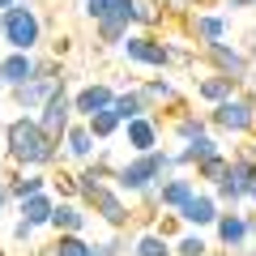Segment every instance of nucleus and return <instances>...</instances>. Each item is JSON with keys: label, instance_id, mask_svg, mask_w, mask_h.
Returning a JSON list of instances; mask_svg holds the SVG:
<instances>
[{"label": "nucleus", "instance_id": "1", "mask_svg": "<svg viewBox=\"0 0 256 256\" xmlns=\"http://www.w3.org/2000/svg\"><path fill=\"white\" fill-rule=\"evenodd\" d=\"M4 150H9V162L18 171H47L60 158V146L38 128L34 116H18L4 124Z\"/></svg>", "mask_w": 256, "mask_h": 256}, {"label": "nucleus", "instance_id": "2", "mask_svg": "<svg viewBox=\"0 0 256 256\" xmlns=\"http://www.w3.org/2000/svg\"><path fill=\"white\" fill-rule=\"evenodd\" d=\"M166 175H175V154L171 150H150V154H132L128 162H120L111 184H116L120 196H146Z\"/></svg>", "mask_w": 256, "mask_h": 256}, {"label": "nucleus", "instance_id": "3", "mask_svg": "<svg viewBox=\"0 0 256 256\" xmlns=\"http://www.w3.org/2000/svg\"><path fill=\"white\" fill-rule=\"evenodd\" d=\"M0 22H4V34H0V43L9 47V52H26V56H34L38 47H43V18H38V9L30 4V0H18L9 13H0Z\"/></svg>", "mask_w": 256, "mask_h": 256}, {"label": "nucleus", "instance_id": "4", "mask_svg": "<svg viewBox=\"0 0 256 256\" xmlns=\"http://www.w3.org/2000/svg\"><path fill=\"white\" fill-rule=\"evenodd\" d=\"M210 124L222 128V132H235V137H256V98H252V90H239L235 98L218 102L210 111Z\"/></svg>", "mask_w": 256, "mask_h": 256}, {"label": "nucleus", "instance_id": "5", "mask_svg": "<svg viewBox=\"0 0 256 256\" xmlns=\"http://www.w3.org/2000/svg\"><path fill=\"white\" fill-rule=\"evenodd\" d=\"M82 205H86V210H94V218H102L111 230H124L128 218H132V210H128V196H120L116 184H98V188L82 192Z\"/></svg>", "mask_w": 256, "mask_h": 256}, {"label": "nucleus", "instance_id": "6", "mask_svg": "<svg viewBox=\"0 0 256 256\" xmlns=\"http://www.w3.org/2000/svg\"><path fill=\"white\" fill-rule=\"evenodd\" d=\"M128 64H141V68H166V38L158 34H146V30H128V38L120 43Z\"/></svg>", "mask_w": 256, "mask_h": 256}, {"label": "nucleus", "instance_id": "7", "mask_svg": "<svg viewBox=\"0 0 256 256\" xmlns=\"http://www.w3.org/2000/svg\"><path fill=\"white\" fill-rule=\"evenodd\" d=\"M201 56H205V64H210L218 77H230V82H239V86H244L248 73H252V60L239 52V43H226V38H222V43L201 47Z\"/></svg>", "mask_w": 256, "mask_h": 256}, {"label": "nucleus", "instance_id": "8", "mask_svg": "<svg viewBox=\"0 0 256 256\" xmlns=\"http://www.w3.org/2000/svg\"><path fill=\"white\" fill-rule=\"evenodd\" d=\"M38 128H43V132H47V137H52L56 141V146H60V141H64V132H68V124H73V94H68V86H60V90H56L52 94V98H47L43 102V107H38Z\"/></svg>", "mask_w": 256, "mask_h": 256}, {"label": "nucleus", "instance_id": "9", "mask_svg": "<svg viewBox=\"0 0 256 256\" xmlns=\"http://www.w3.org/2000/svg\"><path fill=\"white\" fill-rule=\"evenodd\" d=\"M248 175H252V162L230 154V171H226V180H222L218 188H210V192H214V201H218L222 210H239V205L248 201Z\"/></svg>", "mask_w": 256, "mask_h": 256}, {"label": "nucleus", "instance_id": "10", "mask_svg": "<svg viewBox=\"0 0 256 256\" xmlns=\"http://www.w3.org/2000/svg\"><path fill=\"white\" fill-rule=\"evenodd\" d=\"M214 239H218L222 252H244L252 244V230H248V214L244 210H222L214 222Z\"/></svg>", "mask_w": 256, "mask_h": 256}, {"label": "nucleus", "instance_id": "11", "mask_svg": "<svg viewBox=\"0 0 256 256\" xmlns=\"http://www.w3.org/2000/svg\"><path fill=\"white\" fill-rule=\"evenodd\" d=\"M124 141L132 154H150V150H162V116H141L124 124Z\"/></svg>", "mask_w": 256, "mask_h": 256}, {"label": "nucleus", "instance_id": "12", "mask_svg": "<svg viewBox=\"0 0 256 256\" xmlns=\"http://www.w3.org/2000/svg\"><path fill=\"white\" fill-rule=\"evenodd\" d=\"M192 196H196V180H192V175H166L162 184H158L154 188V201H158V210H166V214H180L184 205L192 201Z\"/></svg>", "mask_w": 256, "mask_h": 256}, {"label": "nucleus", "instance_id": "13", "mask_svg": "<svg viewBox=\"0 0 256 256\" xmlns=\"http://www.w3.org/2000/svg\"><path fill=\"white\" fill-rule=\"evenodd\" d=\"M111 102H116V86L86 82L82 90H73V116L77 120H90V116H98V111H107Z\"/></svg>", "mask_w": 256, "mask_h": 256}, {"label": "nucleus", "instance_id": "14", "mask_svg": "<svg viewBox=\"0 0 256 256\" xmlns=\"http://www.w3.org/2000/svg\"><path fill=\"white\" fill-rule=\"evenodd\" d=\"M188 34H192V43H201V47H210V43H222V38L230 34V18L226 13H205V9H196L188 22Z\"/></svg>", "mask_w": 256, "mask_h": 256}, {"label": "nucleus", "instance_id": "15", "mask_svg": "<svg viewBox=\"0 0 256 256\" xmlns=\"http://www.w3.org/2000/svg\"><path fill=\"white\" fill-rule=\"evenodd\" d=\"M218 214H222V205L214 201V192L196 188V196L180 210V222H184L188 230H205V226H214V222H218Z\"/></svg>", "mask_w": 256, "mask_h": 256}, {"label": "nucleus", "instance_id": "16", "mask_svg": "<svg viewBox=\"0 0 256 256\" xmlns=\"http://www.w3.org/2000/svg\"><path fill=\"white\" fill-rule=\"evenodd\" d=\"M38 77V56H26V52H4L0 56V82L18 90V86L34 82Z\"/></svg>", "mask_w": 256, "mask_h": 256}, {"label": "nucleus", "instance_id": "17", "mask_svg": "<svg viewBox=\"0 0 256 256\" xmlns=\"http://www.w3.org/2000/svg\"><path fill=\"white\" fill-rule=\"evenodd\" d=\"M47 226L56 230V235H86V226H90V214H86L82 201H56V214Z\"/></svg>", "mask_w": 256, "mask_h": 256}, {"label": "nucleus", "instance_id": "18", "mask_svg": "<svg viewBox=\"0 0 256 256\" xmlns=\"http://www.w3.org/2000/svg\"><path fill=\"white\" fill-rule=\"evenodd\" d=\"M60 146H64V154H68V158H77V162H90V158L102 150L98 141H94V132L86 128V120H73V124H68V132H64V141H60Z\"/></svg>", "mask_w": 256, "mask_h": 256}, {"label": "nucleus", "instance_id": "19", "mask_svg": "<svg viewBox=\"0 0 256 256\" xmlns=\"http://www.w3.org/2000/svg\"><path fill=\"white\" fill-rule=\"evenodd\" d=\"M60 86H64V82H47V77H34V82L18 86V90H9V94H13V102H18V111H34V116H38V107H43V102L52 98Z\"/></svg>", "mask_w": 256, "mask_h": 256}, {"label": "nucleus", "instance_id": "20", "mask_svg": "<svg viewBox=\"0 0 256 256\" xmlns=\"http://www.w3.org/2000/svg\"><path fill=\"white\" fill-rule=\"evenodd\" d=\"M111 107H116V116L124 120V124H128V120H141V116H158V107L146 98V90H141V86L116 90V102H111Z\"/></svg>", "mask_w": 256, "mask_h": 256}, {"label": "nucleus", "instance_id": "21", "mask_svg": "<svg viewBox=\"0 0 256 256\" xmlns=\"http://www.w3.org/2000/svg\"><path fill=\"white\" fill-rule=\"evenodd\" d=\"M214 154H222V146H218V137H196V141H188V146H180L175 150V171H184V166H201L205 158H214Z\"/></svg>", "mask_w": 256, "mask_h": 256}, {"label": "nucleus", "instance_id": "22", "mask_svg": "<svg viewBox=\"0 0 256 256\" xmlns=\"http://www.w3.org/2000/svg\"><path fill=\"white\" fill-rule=\"evenodd\" d=\"M239 90H244L239 82H230V77H218V73H210V77H196V98H201V102H210V107H218V102L235 98Z\"/></svg>", "mask_w": 256, "mask_h": 256}, {"label": "nucleus", "instance_id": "23", "mask_svg": "<svg viewBox=\"0 0 256 256\" xmlns=\"http://www.w3.org/2000/svg\"><path fill=\"white\" fill-rule=\"evenodd\" d=\"M141 90H146V98L154 102V107H171L175 116H184V98H180V90H175V82L171 77H150V82H141Z\"/></svg>", "mask_w": 256, "mask_h": 256}, {"label": "nucleus", "instance_id": "24", "mask_svg": "<svg viewBox=\"0 0 256 256\" xmlns=\"http://www.w3.org/2000/svg\"><path fill=\"white\" fill-rule=\"evenodd\" d=\"M90 22H124L132 26V0H82Z\"/></svg>", "mask_w": 256, "mask_h": 256}, {"label": "nucleus", "instance_id": "25", "mask_svg": "<svg viewBox=\"0 0 256 256\" xmlns=\"http://www.w3.org/2000/svg\"><path fill=\"white\" fill-rule=\"evenodd\" d=\"M4 188H9L13 201H26V196H38V192H47V171H13L9 180H4Z\"/></svg>", "mask_w": 256, "mask_h": 256}, {"label": "nucleus", "instance_id": "26", "mask_svg": "<svg viewBox=\"0 0 256 256\" xmlns=\"http://www.w3.org/2000/svg\"><path fill=\"white\" fill-rule=\"evenodd\" d=\"M18 214H22V222H30V226H47L52 222V214H56V196L52 192H38V196H26V201L18 205Z\"/></svg>", "mask_w": 256, "mask_h": 256}, {"label": "nucleus", "instance_id": "27", "mask_svg": "<svg viewBox=\"0 0 256 256\" xmlns=\"http://www.w3.org/2000/svg\"><path fill=\"white\" fill-rule=\"evenodd\" d=\"M210 132V116H196V111H184V116L171 120V137L180 141V146H188V141L205 137Z\"/></svg>", "mask_w": 256, "mask_h": 256}, {"label": "nucleus", "instance_id": "28", "mask_svg": "<svg viewBox=\"0 0 256 256\" xmlns=\"http://www.w3.org/2000/svg\"><path fill=\"white\" fill-rule=\"evenodd\" d=\"M86 128L94 132V141H111V137H120V132H124V120L116 116V107H107V111H98V116L86 120Z\"/></svg>", "mask_w": 256, "mask_h": 256}, {"label": "nucleus", "instance_id": "29", "mask_svg": "<svg viewBox=\"0 0 256 256\" xmlns=\"http://www.w3.org/2000/svg\"><path fill=\"white\" fill-rule=\"evenodd\" d=\"M226 171H230V154L222 150V154L205 158V162L196 166V184H210V188H218V184L226 180Z\"/></svg>", "mask_w": 256, "mask_h": 256}, {"label": "nucleus", "instance_id": "30", "mask_svg": "<svg viewBox=\"0 0 256 256\" xmlns=\"http://www.w3.org/2000/svg\"><path fill=\"white\" fill-rule=\"evenodd\" d=\"M47 192H52L56 201H82L77 175H68V171H47Z\"/></svg>", "mask_w": 256, "mask_h": 256}, {"label": "nucleus", "instance_id": "31", "mask_svg": "<svg viewBox=\"0 0 256 256\" xmlns=\"http://www.w3.org/2000/svg\"><path fill=\"white\" fill-rule=\"evenodd\" d=\"M162 4H158V0H132V26L137 30H154V26H162Z\"/></svg>", "mask_w": 256, "mask_h": 256}, {"label": "nucleus", "instance_id": "32", "mask_svg": "<svg viewBox=\"0 0 256 256\" xmlns=\"http://www.w3.org/2000/svg\"><path fill=\"white\" fill-rule=\"evenodd\" d=\"M47 248H52V256H94V244L86 235H56Z\"/></svg>", "mask_w": 256, "mask_h": 256}, {"label": "nucleus", "instance_id": "33", "mask_svg": "<svg viewBox=\"0 0 256 256\" xmlns=\"http://www.w3.org/2000/svg\"><path fill=\"white\" fill-rule=\"evenodd\" d=\"M132 256H175V252H171V239H162L158 230H146L132 239Z\"/></svg>", "mask_w": 256, "mask_h": 256}, {"label": "nucleus", "instance_id": "34", "mask_svg": "<svg viewBox=\"0 0 256 256\" xmlns=\"http://www.w3.org/2000/svg\"><path fill=\"white\" fill-rule=\"evenodd\" d=\"M175 256H210V239L201 235V230H184L180 239L171 244Z\"/></svg>", "mask_w": 256, "mask_h": 256}, {"label": "nucleus", "instance_id": "35", "mask_svg": "<svg viewBox=\"0 0 256 256\" xmlns=\"http://www.w3.org/2000/svg\"><path fill=\"white\" fill-rule=\"evenodd\" d=\"M128 30H132V26H124V22H94V38L107 43V47H120L128 38Z\"/></svg>", "mask_w": 256, "mask_h": 256}, {"label": "nucleus", "instance_id": "36", "mask_svg": "<svg viewBox=\"0 0 256 256\" xmlns=\"http://www.w3.org/2000/svg\"><path fill=\"white\" fill-rule=\"evenodd\" d=\"M192 64H196L192 47H184V43H166V68H192Z\"/></svg>", "mask_w": 256, "mask_h": 256}, {"label": "nucleus", "instance_id": "37", "mask_svg": "<svg viewBox=\"0 0 256 256\" xmlns=\"http://www.w3.org/2000/svg\"><path fill=\"white\" fill-rule=\"evenodd\" d=\"M154 230H158L162 239H171V244H175V239L184 235V222H180V214H162V222H158Z\"/></svg>", "mask_w": 256, "mask_h": 256}, {"label": "nucleus", "instance_id": "38", "mask_svg": "<svg viewBox=\"0 0 256 256\" xmlns=\"http://www.w3.org/2000/svg\"><path fill=\"white\" fill-rule=\"evenodd\" d=\"M239 52L252 60V68H256V26L252 30H244V38H239Z\"/></svg>", "mask_w": 256, "mask_h": 256}, {"label": "nucleus", "instance_id": "39", "mask_svg": "<svg viewBox=\"0 0 256 256\" xmlns=\"http://www.w3.org/2000/svg\"><path fill=\"white\" fill-rule=\"evenodd\" d=\"M30 235H34V226H30V222H22V218L13 222V239H18V244H26Z\"/></svg>", "mask_w": 256, "mask_h": 256}, {"label": "nucleus", "instance_id": "40", "mask_svg": "<svg viewBox=\"0 0 256 256\" xmlns=\"http://www.w3.org/2000/svg\"><path fill=\"white\" fill-rule=\"evenodd\" d=\"M248 205L256 210V162H252V175H248Z\"/></svg>", "mask_w": 256, "mask_h": 256}, {"label": "nucleus", "instance_id": "41", "mask_svg": "<svg viewBox=\"0 0 256 256\" xmlns=\"http://www.w3.org/2000/svg\"><path fill=\"white\" fill-rule=\"evenodd\" d=\"M226 9H256V0H222Z\"/></svg>", "mask_w": 256, "mask_h": 256}, {"label": "nucleus", "instance_id": "42", "mask_svg": "<svg viewBox=\"0 0 256 256\" xmlns=\"http://www.w3.org/2000/svg\"><path fill=\"white\" fill-rule=\"evenodd\" d=\"M9 201H13V196H9V188L0 184V218H4V210H9Z\"/></svg>", "mask_w": 256, "mask_h": 256}, {"label": "nucleus", "instance_id": "43", "mask_svg": "<svg viewBox=\"0 0 256 256\" xmlns=\"http://www.w3.org/2000/svg\"><path fill=\"white\" fill-rule=\"evenodd\" d=\"M175 4H180V9H205L210 0H175Z\"/></svg>", "mask_w": 256, "mask_h": 256}, {"label": "nucleus", "instance_id": "44", "mask_svg": "<svg viewBox=\"0 0 256 256\" xmlns=\"http://www.w3.org/2000/svg\"><path fill=\"white\" fill-rule=\"evenodd\" d=\"M244 86H248V90L256 94V68H252V73H248V82H244Z\"/></svg>", "mask_w": 256, "mask_h": 256}, {"label": "nucleus", "instance_id": "45", "mask_svg": "<svg viewBox=\"0 0 256 256\" xmlns=\"http://www.w3.org/2000/svg\"><path fill=\"white\" fill-rule=\"evenodd\" d=\"M13 4H18V0H0V13H9V9H13Z\"/></svg>", "mask_w": 256, "mask_h": 256}, {"label": "nucleus", "instance_id": "46", "mask_svg": "<svg viewBox=\"0 0 256 256\" xmlns=\"http://www.w3.org/2000/svg\"><path fill=\"white\" fill-rule=\"evenodd\" d=\"M4 180H9V175H4V166H0V184H4Z\"/></svg>", "mask_w": 256, "mask_h": 256}, {"label": "nucleus", "instance_id": "47", "mask_svg": "<svg viewBox=\"0 0 256 256\" xmlns=\"http://www.w3.org/2000/svg\"><path fill=\"white\" fill-rule=\"evenodd\" d=\"M4 90H9V86H4V82H0V94H4Z\"/></svg>", "mask_w": 256, "mask_h": 256}, {"label": "nucleus", "instance_id": "48", "mask_svg": "<svg viewBox=\"0 0 256 256\" xmlns=\"http://www.w3.org/2000/svg\"><path fill=\"white\" fill-rule=\"evenodd\" d=\"M0 256H9V252H4V248H0Z\"/></svg>", "mask_w": 256, "mask_h": 256}]
</instances>
